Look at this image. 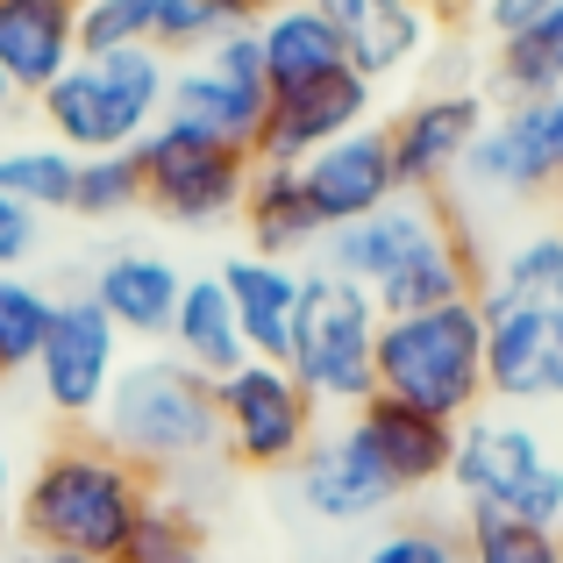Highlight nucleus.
I'll return each instance as SVG.
<instances>
[{"label":"nucleus","mask_w":563,"mask_h":563,"mask_svg":"<svg viewBox=\"0 0 563 563\" xmlns=\"http://www.w3.org/2000/svg\"><path fill=\"white\" fill-rule=\"evenodd\" d=\"M372 100H378V86L357 79V71H335V79L272 93V114H264V129H257V157L264 165H307L321 143H335V136L372 122Z\"/></svg>","instance_id":"obj_15"},{"label":"nucleus","mask_w":563,"mask_h":563,"mask_svg":"<svg viewBox=\"0 0 563 563\" xmlns=\"http://www.w3.org/2000/svg\"><path fill=\"white\" fill-rule=\"evenodd\" d=\"M235 221H243L250 250H257V257H278V264L321 250V235H329L321 214H314V200H307V186H300V165H264V157H257V172H250V192H243V207H235Z\"/></svg>","instance_id":"obj_23"},{"label":"nucleus","mask_w":563,"mask_h":563,"mask_svg":"<svg viewBox=\"0 0 563 563\" xmlns=\"http://www.w3.org/2000/svg\"><path fill=\"white\" fill-rule=\"evenodd\" d=\"M250 36H257V57H264L272 93H292V86H314V79L350 71L343 65V43H335L329 14H321L314 0H286V8L257 14V22H250Z\"/></svg>","instance_id":"obj_24"},{"label":"nucleus","mask_w":563,"mask_h":563,"mask_svg":"<svg viewBox=\"0 0 563 563\" xmlns=\"http://www.w3.org/2000/svg\"><path fill=\"white\" fill-rule=\"evenodd\" d=\"M478 292H499V300H521V307H556L563 300V229H528Z\"/></svg>","instance_id":"obj_30"},{"label":"nucleus","mask_w":563,"mask_h":563,"mask_svg":"<svg viewBox=\"0 0 563 563\" xmlns=\"http://www.w3.org/2000/svg\"><path fill=\"white\" fill-rule=\"evenodd\" d=\"M450 485L464 507L485 514H514V521H536L563 536V464L556 450L514 413H471L456 428V464Z\"/></svg>","instance_id":"obj_6"},{"label":"nucleus","mask_w":563,"mask_h":563,"mask_svg":"<svg viewBox=\"0 0 563 563\" xmlns=\"http://www.w3.org/2000/svg\"><path fill=\"white\" fill-rule=\"evenodd\" d=\"M300 186H307V200H314L321 229H350V221L378 214V207L399 192L385 122H364V129H350V136L321 143V151L300 165Z\"/></svg>","instance_id":"obj_16"},{"label":"nucleus","mask_w":563,"mask_h":563,"mask_svg":"<svg viewBox=\"0 0 563 563\" xmlns=\"http://www.w3.org/2000/svg\"><path fill=\"white\" fill-rule=\"evenodd\" d=\"M286 372L314 407H364L378 393V300L335 272H300V321H292Z\"/></svg>","instance_id":"obj_5"},{"label":"nucleus","mask_w":563,"mask_h":563,"mask_svg":"<svg viewBox=\"0 0 563 563\" xmlns=\"http://www.w3.org/2000/svg\"><path fill=\"white\" fill-rule=\"evenodd\" d=\"M0 556H8V514H0Z\"/></svg>","instance_id":"obj_44"},{"label":"nucleus","mask_w":563,"mask_h":563,"mask_svg":"<svg viewBox=\"0 0 563 563\" xmlns=\"http://www.w3.org/2000/svg\"><path fill=\"white\" fill-rule=\"evenodd\" d=\"M350 435L357 450L385 471L399 499L407 493H428V485H450V464H456V421H435L421 407H399V399L372 393L364 407H350Z\"/></svg>","instance_id":"obj_14"},{"label":"nucleus","mask_w":563,"mask_h":563,"mask_svg":"<svg viewBox=\"0 0 563 563\" xmlns=\"http://www.w3.org/2000/svg\"><path fill=\"white\" fill-rule=\"evenodd\" d=\"M143 207V186H136V157L129 151H108V157H79V179H71V214L79 221H114Z\"/></svg>","instance_id":"obj_33"},{"label":"nucleus","mask_w":563,"mask_h":563,"mask_svg":"<svg viewBox=\"0 0 563 563\" xmlns=\"http://www.w3.org/2000/svg\"><path fill=\"white\" fill-rule=\"evenodd\" d=\"M314 8L329 14L335 43H343V65L372 86L413 71L428 57V43H435L428 0H314Z\"/></svg>","instance_id":"obj_17"},{"label":"nucleus","mask_w":563,"mask_h":563,"mask_svg":"<svg viewBox=\"0 0 563 563\" xmlns=\"http://www.w3.org/2000/svg\"><path fill=\"white\" fill-rule=\"evenodd\" d=\"M93 435L108 450H122L143 478H186V471L214 464L221 450V407H214V378H200L192 364L165 357H136L122 364L108 407L93 413Z\"/></svg>","instance_id":"obj_2"},{"label":"nucleus","mask_w":563,"mask_h":563,"mask_svg":"<svg viewBox=\"0 0 563 563\" xmlns=\"http://www.w3.org/2000/svg\"><path fill=\"white\" fill-rule=\"evenodd\" d=\"M550 8H563V0H478V29L485 36H514V29H528L536 14H550Z\"/></svg>","instance_id":"obj_38"},{"label":"nucleus","mask_w":563,"mask_h":563,"mask_svg":"<svg viewBox=\"0 0 563 563\" xmlns=\"http://www.w3.org/2000/svg\"><path fill=\"white\" fill-rule=\"evenodd\" d=\"M79 57V0H0V71L22 100L65 79Z\"/></svg>","instance_id":"obj_21"},{"label":"nucleus","mask_w":563,"mask_h":563,"mask_svg":"<svg viewBox=\"0 0 563 563\" xmlns=\"http://www.w3.org/2000/svg\"><path fill=\"white\" fill-rule=\"evenodd\" d=\"M172 93V57L157 43H122V51H79L65 79L36 93L43 136L65 143L71 157H108L136 151L157 122H165Z\"/></svg>","instance_id":"obj_3"},{"label":"nucleus","mask_w":563,"mask_h":563,"mask_svg":"<svg viewBox=\"0 0 563 563\" xmlns=\"http://www.w3.org/2000/svg\"><path fill=\"white\" fill-rule=\"evenodd\" d=\"M456 221L442 214V200H421V192H393L378 214L350 221V229H329L321 235V272L350 278V286L378 292L393 272H407L428 243H442Z\"/></svg>","instance_id":"obj_13"},{"label":"nucleus","mask_w":563,"mask_h":563,"mask_svg":"<svg viewBox=\"0 0 563 563\" xmlns=\"http://www.w3.org/2000/svg\"><path fill=\"white\" fill-rule=\"evenodd\" d=\"M550 399H563V300L550 307Z\"/></svg>","instance_id":"obj_39"},{"label":"nucleus","mask_w":563,"mask_h":563,"mask_svg":"<svg viewBox=\"0 0 563 563\" xmlns=\"http://www.w3.org/2000/svg\"><path fill=\"white\" fill-rule=\"evenodd\" d=\"M456 179L478 200H542V192H563V93L507 100L499 114H485Z\"/></svg>","instance_id":"obj_10"},{"label":"nucleus","mask_w":563,"mask_h":563,"mask_svg":"<svg viewBox=\"0 0 563 563\" xmlns=\"http://www.w3.org/2000/svg\"><path fill=\"white\" fill-rule=\"evenodd\" d=\"M292 485H300V507L314 514V521H372V514H385L399 499L393 485H385V471L357 450L350 428L314 435V450L292 464Z\"/></svg>","instance_id":"obj_22"},{"label":"nucleus","mask_w":563,"mask_h":563,"mask_svg":"<svg viewBox=\"0 0 563 563\" xmlns=\"http://www.w3.org/2000/svg\"><path fill=\"white\" fill-rule=\"evenodd\" d=\"M478 250H471L464 229H450L442 243H428L407 272H393L372 292L378 314H428V307H450V300H478Z\"/></svg>","instance_id":"obj_26"},{"label":"nucleus","mask_w":563,"mask_h":563,"mask_svg":"<svg viewBox=\"0 0 563 563\" xmlns=\"http://www.w3.org/2000/svg\"><path fill=\"white\" fill-rule=\"evenodd\" d=\"M165 343H172V357L192 364L200 378H229L235 364H250L243 329H235V307H229V286H221V278H186L179 314H172Z\"/></svg>","instance_id":"obj_25"},{"label":"nucleus","mask_w":563,"mask_h":563,"mask_svg":"<svg viewBox=\"0 0 563 563\" xmlns=\"http://www.w3.org/2000/svg\"><path fill=\"white\" fill-rule=\"evenodd\" d=\"M114 563H207V521L192 514V499H172V493H151L136 536Z\"/></svg>","instance_id":"obj_31"},{"label":"nucleus","mask_w":563,"mask_h":563,"mask_svg":"<svg viewBox=\"0 0 563 563\" xmlns=\"http://www.w3.org/2000/svg\"><path fill=\"white\" fill-rule=\"evenodd\" d=\"M14 100H22V93H14V86H8V71H0V122H8V108H14Z\"/></svg>","instance_id":"obj_43"},{"label":"nucleus","mask_w":563,"mask_h":563,"mask_svg":"<svg viewBox=\"0 0 563 563\" xmlns=\"http://www.w3.org/2000/svg\"><path fill=\"white\" fill-rule=\"evenodd\" d=\"M36 221H43V214H29L22 200H8V192H0V272H22V257L43 243Z\"/></svg>","instance_id":"obj_37"},{"label":"nucleus","mask_w":563,"mask_h":563,"mask_svg":"<svg viewBox=\"0 0 563 563\" xmlns=\"http://www.w3.org/2000/svg\"><path fill=\"white\" fill-rule=\"evenodd\" d=\"M478 314H485V399H507V407L550 399V307L478 292Z\"/></svg>","instance_id":"obj_19"},{"label":"nucleus","mask_w":563,"mask_h":563,"mask_svg":"<svg viewBox=\"0 0 563 563\" xmlns=\"http://www.w3.org/2000/svg\"><path fill=\"white\" fill-rule=\"evenodd\" d=\"M229 22H257V14H272V8H286V0H214Z\"/></svg>","instance_id":"obj_41"},{"label":"nucleus","mask_w":563,"mask_h":563,"mask_svg":"<svg viewBox=\"0 0 563 563\" xmlns=\"http://www.w3.org/2000/svg\"><path fill=\"white\" fill-rule=\"evenodd\" d=\"M14 485H22V471H14V435H8V421H0V514H8Z\"/></svg>","instance_id":"obj_40"},{"label":"nucleus","mask_w":563,"mask_h":563,"mask_svg":"<svg viewBox=\"0 0 563 563\" xmlns=\"http://www.w3.org/2000/svg\"><path fill=\"white\" fill-rule=\"evenodd\" d=\"M221 29H235L229 14L214 8V0H165V14H157V51L179 65V57H192V51H207V43L221 36Z\"/></svg>","instance_id":"obj_36"},{"label":"nucleus","mask_w":563,"mask_h":563,"mask_svg":"<svg viewBox=\"0 0 563 563\" xmlns=\"http://www.w3.org/2000/svg\"><path fill=\"white\" fill-rule=\"evenodd\" d=\"M179 264L157 257V250H108L86 278V300L122 329V343H165L172 314H179Z\"/></svg>","instance_id":"obj_18"},{"label":"nucleus","mask_w":563,"mask_h":563,"mask_svg":"<svg viewBox=\"0 0 563 563\" xmlns=\"http://www.w3.org/2000/svg\"><path fill=\"white\" fill-rule=\"evenodd\" d=\"M485 129V100L471 86H435V93L407 100V108L385 122V143H393V172L399 192H421V200H442L464 172L471 143Z\"/></svg>","instance_id":"obj_12"},{"label":"nucleus","mask_w":563,"mask_h":563,"mask_svg":"<svg viewBox=\"0 0 563 563\" xmlns=\"http://www.w3.org/2000/svg\"><path fill=\"white\" fill-rule=\"evenodd\" d=\"M464 563H563V536L514 514L464 507Z\"/></svg>","instance_id":"obj_32"},{"label":"nucleus","mask_w":563,"mask_h":563,"mask_svg":"<svg viewBox=\"0 0 563 563\" xmlns=\"http://www.w3.org/2000/svg\"><path fill=\"white\" fill-rule=\"evenodd\" d=\"M51 321H57L51 286H36L22 272H0V378L36 372L43 343H51Z\"/></svg>","instance_id":"obj_29"},{"label":"nucleus","mask_w":563,"mask_h":563,"mask_svg":"<svg viewBox=\"0 0 563 563\" xmlns=\"http://www.w3.org/2000/svg\"><path fill=\"white\" fill-rule=\"evenodd\" d=\"M122 364H129L122 329H114L86 292H65V300H57V321H51V343H43V357H36L29 378H36L43 407H51L57 421H93V413L108 407Z\"/></svg>","instance_id":"obj_11"},{"label":"nucleus","mask_w":563,"mask_h":563,"mask_svg":"<svg viewBox=\"0 0 563 563\" xmlns=\"http://www.w3.org/2000/svg\"><path fill=\"white\" fill-rule=\"evenodd\" d=\"M357 563H464V536L442 528V521H399Z\"/></svg>","instance_id":"obj_35"},{"label":"nucleus","mask_w":563,"mask_h":563,"mask_svg":"<svg viewBox=\"0 0 563 563\" xmlns=\"http://www.w3.org/2000/svg\"><path fill=\"white\" fill-rule=\"evenodd\" d=\"M493 86L507 100H550L563 93V8L536 14L528 29L493 43Z\"/></svg>","instance_id":"obj_27"},{"label":"nucleus","mask_w":563,"mask_h":563,"mask_svg":"<svg viewBox=\"0 0 563 563\" xmlns=\"http://www.w3.org/2000/svg\"><path fill=\"white\" fill-rule=\"evenodd\" d=\"M272 114V79H264V57L250 22L221 29L207 51H192L172 65V93H165V122L207 129L221 143H243L257 157V129Z\"/></svg>","instance_id":"obj_9"},{"label":"nucleus","mask_w":563,"mask_h":563,"mask_svg":"<svg viewBox=\"0 0 563 563\" xmlns=\"http://www.w3.org/2000/svg\"><path fill=\"white\" fill-rule=\"evenodd\" d=\"M214 278L229 286L243 350L264 357V364H286L292 357V321H300V264H278V257L243 250V257H229Z\"/></svg>","instance_id":"obj_20"},{"label":"nucleus","mask_w":563,"mask_h":563,"mask_svg":"<svg viewBox=\"0 0 563 563\" xmlns=\"http://www.w3.org/2000/svg\"><path fill=\"white\" fill-rule=\"evenodd\" d=\"M378 393L464 428L485 413V314L450 300L428 314H378Z\"/></svg>","instance_id":"obj_4"},{"label":"nucleus","mask_w":563,"mask_h":563,"mask_svg":"<svg viewBox=\"0 0 563 563\" xmlns=\"http://www.w3.org/2000/svg\"><path fill=\"white\" fill-rule=\"evenodd\" d=\"M129 157H136L143 207L165 214V221H186V229L229 221L250 192V172H257V157L243 143H221V136L186 129V122H157Z\"/></svg>","instance_id":"obj_7"},{"label":"nucleus","mask_w":563,"mask_h":563,"mask_svg":"<svg viewBox=\"0 0 563 563\" xmlns=\"http://www.w3.org/2000/svg\"><path fill=\"white\" fill-rule=\"evenodd\" d=\"M151 493L157 485L122 450H108L100 435H71V442H51L22 471V485H14V528H22L29 550L114 563L129 550V536H136Z\"/></svg>","instance_id":"obj_1"},{"label":"nucleus","mask_w":563,"mask_h":563,"mask_svg":"<svg viewBox=\"0 0 563 563\" xmlns=\"http://www.w3.org/2000/svg\"><path fill=\"white\" fill-rule=\"evenodd\" d=\"M71 179H79V157L65 143H8L0 151V192L22 200L29 214H71Z\"/></svg>","instance_id":"obj_28"},{"label":"nucleus","mask_w":563,"mask_h":563,"mask_svg":"<svg viewBox=\"0 0 563 563\" xmlns=\"http://www.w3.org/2000/svg\"><path fill=\"white\" fill-rule=\"evenodd\" d=\"M165 0H79V51H122V43H151Z\"/></svg>","instance_id":"obj_34"},{"label":"nucleus","mask_w":563,"mask_h":563,"mask_svg":"<svg viewBox=\"0 0 563 563\" xmlns=\"http://www.w3.org/2000/svg\"><path fill=\"white\" fill-rule=\"evenodd\" d=\"M214 407H221V456L243 471H292L321 435V407L307 399V385L264 357L214 378Z\"/></svg>","instance_id":"obj_8"},{"label":"nucleus","mask_w":563,"mask_h":563,"mask_svg":"<svg viewBox=\"0 0 563 563\" xmlns=\"http://www.w3.org/2000/svg\"><path fill=\"white\" fill-rule=\"evenodd\" d=\"M14 563H86V556H57V550H22Z\"/></svg>","instance_id":"obj_42"}]
</instances>
